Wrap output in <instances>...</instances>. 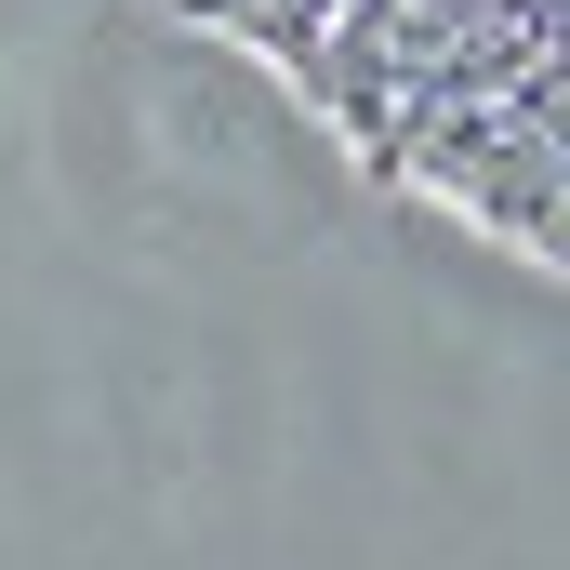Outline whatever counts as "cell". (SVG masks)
I'll use <instances>...</instances> for the list:
<instances>
[{
    "instance_id": "1",
    "label": "cell",
    "mask_w": 570,
    "mask_h": 570,
    "mask_svg": "<svg viewBox=\"0 0 570 570\" xmlns=\"http://www.w3.org/2000/svg\"><path fill=\"white\" fill-rule=\"evenodd\" d=\"M438 199H451L464 226L518 239L531 266H558V134H518V120H504V134L478 146V159H464V173H451Z\"/></svg>"
}]
</instances>
